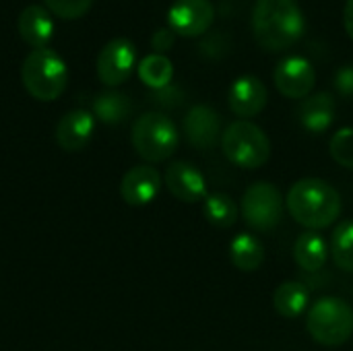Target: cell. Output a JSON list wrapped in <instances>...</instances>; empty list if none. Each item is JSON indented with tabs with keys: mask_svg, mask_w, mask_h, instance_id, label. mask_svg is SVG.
Masks as SVG:
<instances>
[{
	"mask_svg": "<svg viewBox=\"0 0 353 351\" xmlns=\"http://www.w3.org/2000/svg\"><path fill=\"white\" fill-rule=\"evenodd\" d=\"M95 130V116L89 110H70L64 114L56 126V141L60 149L68 153L81 151L93 137Z\"/></svg>",
	"mask_w": 353,
	"mask_h": 351,
	"instance_id": "15",
	"label": "cell"
},
{
	"mask_svg": "<svg viewBox=\"0 0 353 351\" xmlns=\"http://www.w3.org/2000/svg\"><path fill=\"white\" fill-rule=\"evenodd\" d=\"M17 27H19V35L21 39L31 46L33 50H39V48H48L52 35H54V21H52V14L46 6H39V4H29L21 10L19 14V21H17Z\"/></svg>",
	"mask_w": 353,
	"mask_h": 351,
	"instance_id": "16",
	"label": "cell"
},
{
	"mask_svg": "<svg viewBox=\"0 0 353 351\" xmlns=\"http://www.w3.org/2000/svg\"><path fill=\"white\" fill-rule=\"evenodd\" d=\"M230 257L236 269L240 271H256L263 267L265 263V248L261 244V240L252 234H238L232 240L230 246Z\"/></svg>",
	"mask_w": 353,
	"mask_h": 351,
	"instance_id": "21",
	"label": "cell"
},
{
	"mask_svg": "<svg viewBox=\"0 0 353 351\" xmlns=\"http://www.w3.org/2000/svg\"><path fill=\"white\" fill-rule=\"evenodd\" d=\"M244 221L256 232H271L283 217V197L271 182H254L240 203Z\"/></svg>",
	"mask_w": 353,
	"mask_h": 351,
	"instance_id": "7",
	"label": "cell"
},
{
	"mask_svg": "<svg viewBox=\"0 0 353 351\" xmlns=\"http://www.w3.org/2000/svg\"><path fill=\"white\" fill-rule=\"evenodd\" d=\"M203 213L209 223H213L215 228H221V230H228L238 221V205L225 192L207 194Z\"/></svg>",
	"mask_w": 353,
	"mask_h": 351,
	"instance_id": "23",
	"label": "cell"
},
{
	"mask_svg": "<svg viewBox=\"0 0 353 351\" xmlns=\"http://www.w3.org/2000/svg\"><path fill=\"white\" fill-rule=\"evenodd\" d=\"M306 329L325 348L343 345L353 335V308L339 298H321L308 310Z\"/></svg>",
	"mask_w": 353,
	"mask_h": 351,
	"instance_id": "6",
	"label": "cell"
},
{
	"mask_svg": "<svg viewBox=\"0 0 353 351\" xmlns=\"http://www.w3.org/2000/svg\"><path fill=\"white\" fill-rule=\"evenodd\" d=\"M165 188L182 203H199L207 199V182L201 170L188 161H174L163 174Z\"/></svg>",
	"mask_w": 353,
	"mask_h": 351,
	"instance_id": "11",
	"label": "cell"
},
{
	"mask_svg": "<svg viewBox=\"0 0 353 351\" xmlns=\"http://www.w3.org/2000/svg\"><path fill=\"white\" fill-rule=\"evenodd\" d=\"M306 17L296 0H256L252 10V33L261 48L281 52L300 41Z\"/></svg>",
	"mask_w": 353,
	"mask_h": 351,
	"instance_id": "1",
	"label": "cell"
},
{
	"mask_svg": "<svg viewBox=\"0 0 353 351\" xmlns=\"http://www.w3.org/2000/svg\"><path fill=\"white\" fill-rule=\"evenodd\" d=\"M184 134L196 149H213L221 141V118L211 106H194L184 118Z\"/></svg>",
	"mask_w": 353,
	"mask_h": 351,
	"instance_id": "12",
	"label": "cell"
},
{
	"mask_svg": "<svg viewBox=\"0 0 353 351\" xmlns=\"http://www.w3.org/2000/svg\"><path fill=\"white\" fill-rule=\"evenodd\" d=\"M329 151L339 166L353 170V128L337 130L329 143Z\"/></svg>",
	"mask_w": 353,
	"mask_h": 351,
	"instance_id": "25",
	"label": "cell"
},
{
	"mask_svg": "<svg viewBox=\"0 0 353 351\" xmlns=\"http://www.w3.org/2000/svg\"><path fill=\"white\" fill-rule=\"evenodd\" d=\"M294 259L298 263V267L302 271L308 273H316L327 265L329 259V246L325 242V238L319 232H304L298 236L296 244H294Z\"/></svg>",
	"mask_w": 353,
	"mask_h": 351,
	"instance_id": "18",
	"label": "cell"
},
{
	"mask_svg": "<svg viewBox=\"0 0 353 351\" xmlns=\"http://www.w3.org/2000/svg\"><path fill=\"white\" fill-rule=\"evenodd\" d=\"M21 81L27 93L37 101H54L66 89L68 68L58 52L50 48L31 50L23 60Z\"/></svg>",
	"mask_w": 353,
	"mask_h": 351,
	"instance_id": "3",
	"label": "cell"
},
{
	"mask_svg": "<svg viewBox=\"0 0 353 351\" xmlns=\"http://www.w3.org/2000/svg\"><path fill=\"white\" fill-rule=\"evenodd\" d=\"M159 190H161V176L151 166L130 168L120 182V194L132 207L149 205L151 201H155Z\"/></svg>",
	"mask_w": 353,
	"mask_h": 351,
	"instance_id": "14",
	"label": "cell"
},
{
	"mask_svg": "<svg viewBox=\"0 0 353 351\" xmlns=\"http://www.w3.org/2000/svg\"><path fill=\"white\" fill-rule=\"evenodd\" d=\"M298 118L306 130L314 134L325 132L335 120V97L327 91L308 95L298 108Z\"/></svg>",
	"mask_w": 353,
	"mask_h": 351,
	"instance_id": "17",
	"label": "cell"
},
{
	"mask_svg": "<svg viewBox=\"0 0 353 351\" xmlns=\"http://www.w3.org/2000/svg\"><path fill=\"white\" fill-rule=\"evenodd\" d=\"M343 25H345L347 35L353 39V0L345 2V8H343Z\"/></svg>",
	"mask_w": 353,
	"mask_h": 351,
	"instance_id": "29",
	"label": "cell"
},
{
	"mask_svg": "<svg viewBox=\"0 0 353 351\" xmlns=\"http://www.w3.org/2000/svg\"><path fill=\"white\" fill-rule=\"evenodd\" d=\"M130 139L134 151L145 161L157 163L174 155L180 134L170 116L163 112H147L134 120Z\"/></svg>",
	"mask_w": 353,
	"mask_h": 351,
	"instance_id": "5",
	"label": "cell"
},
{
	"mask_svg": "<svg viewBox=\"0 0 353 351\" xmlns=\"http://www.w3.org/2000/svg\"><path fill=\"white\" fill-rule=\"evenodd\" d=\"M228 101L234 114H238L240 118H252L265 110L269 101V91L259 77L244 74L232 83Z\"/></svg>",
	"mask_w": 353,
	"mask_h": 351,
	"instance_id": "13",
	"label": "cell"
},
{
	"mask_svg": "<svg viewBox=\"0 0 353 351\" xmlns=\"http://www.w3.org/2000/svg\"><path fill=\"white\" fill-rule=\"evenodd\" d=\"M223 155L242 170H259L271 157V141L261 126L250 120L232 122L221 134Z\"/></svg>",
	"mask_w": 353,
	"mask_h": 351,
	"instance_id": "4",
	"label": "cell"
},
{
	"mask_svg": "<svg viewBox=\"0 0 353 351\" xmlns=\"http://www.w3.org/2000/svg\"><path fill=\"white\" fill-rule=\"evenodd\" d=\"M215 19L211 0H174L168 10V27L184 37L203 35Z\"/></svg>",
	"mask_w": 353,
	"mask_h": 351,
	"instance_id": "10",
	"label": "cell"
},
{
	"mask_svg": "<svg viewBox=\"0 0 353 351\" xmlns=\"http://www.w3.org/2000/svg\"><path fill=\"white\" fill-rule=\"evenodd\" d=\"M134 43L126 37H114L101 48L97 56V77L105 87H118L128 81L134 70Z\"/></svg>",
	"mask_w": 353,
	"mask_h": 351,
	"instance_id": "8",
	"label": "cell"
},
{
	"mask_svg": "<svg viewBox=\"0 0 353 351\" xmlns=\"http://www.w3.org/2000/svg\"><path fill=\"white\" fill-rule=\"evenodd\" d=\"M273 81L277 91L290 99H306L316 83L314 66L302 56L283 58L273 72Z\"/></svg>",
	"mask_w": 353,
	"mask_h": 351,
	"instance_id": "9",
	"label": "cell"
},
{
	"mask_svg": "<svg viewBox=\"0 0 353 351\" xmlns=\"http://www.w3.org/2000/svg\"><path fill=\"white\" fill-rule=\"evenodd\" d=\"M331 254L341 271L353 273V219L337 223L331 238Z\"/></svg>",
	"mask_w": 353,
	"mask_h": 351,
	"instance_id": "24",
	"label": "cell"
},
{
	"mask_svg": "<svg viewBox=\"0 0 353 351\" xmlns=\"http://www.w3.org/2000/svg\"><path fill=\"white\" fill-rule=\"evenodd\" d=\"M132 114V99L120 91H101L93 99V116L103 124H122Z\"/></svg>",
	"mask_w": 353,
	"mask_h": 351,
	"instance_id": "20",
	"label": "cell"
},
{
	"mask_svg": "<svg viewBox=\"0 0 353 351\" xmlns=\"http://www.w3.org/2000/svg\"><path fill=\"white\" fill-rule=\"evenodd\" d=\"M139 77L151 89H163L172 83L174 64L163 54H149L139 62Z\"/></svg>",
	"mask_w": 353,
	"mask_h": 351,
	"instance_id": "22",
	"label": "cell"
},
{
	"mask_svg": "<svg viewBox=\"0 0 353 351\" xmlns=\"http://www.w3.org/2000/svg\"><path fill=\"white\" fill-rule=\"evenodd\" d=\"M288 211L300 225L316 232L337 221L341 213V197L329 182L321 178H304L290 188Z\"/></svg>",
	"mask_w": 353,
	"mask_h": 351,
	"instance_id": "2",
	"label": "cell"
},
{
	"mask_svg": "<svg viewBox=\"0 0 353 351\" xmlns=\"http://www.w3.org/2000/svg\"><path fill=\"white\" fill-rule=\"evenodd\" d=\"M43 2L50 12H54L60 19H68V21L87 14V10L93 4V0H43Z\"/></svg>",
	"mask_w": 353,
	"mask_h": 351,
	"instance_id": "26",
	"label": "cell"
},
{
	"mask_svg": "<svg viewBox=\"0 0 353 351\" xmlns=\"http://www.w3.org/2000/svg\"><path fill=\"white\" fill-rule=\"evenodd\" d=\"M151 46H153L155 54H163L165 50H170L174 46V31L170 27L157 29L151 37Z\"/></svg>",
	"mask_w": 353,
	"mask_h": 351,
	"instance_id": "27",
	"label": "cell"
},
{
	"mask_svg": "<svg viewBox=\"0 0 353 351\" xmlns=\"http://www.w3.org/2000/svg\"><path fill=\"white\" fill-rule=\"evenodd\" d=\"M335 87L341 95H353V66H343L335 74Z\"/></svg>",
	"mask_w": 353,
	"mask_h": 351,
	"instance_id": "28",
	"label": "cell"
},
{
	"mask_svg": "<svg viewBox=\"0 0 353 351\" xmlns=\"http://www.w3.org/2000/svg\"><path fill=\"white\" fill-rule=\"evenodd\" d=\"M310 300V292L300 281H285L273 294L275 310L285 319H298L306 312Z\"/></svg>",
	"mask_w": 353,
	"mask_h": 351,
	"instance_id": "19",
	"label": "cell"
}]
</instances>
